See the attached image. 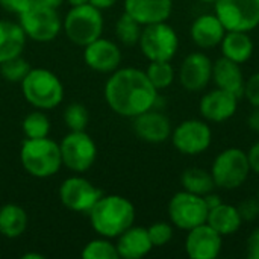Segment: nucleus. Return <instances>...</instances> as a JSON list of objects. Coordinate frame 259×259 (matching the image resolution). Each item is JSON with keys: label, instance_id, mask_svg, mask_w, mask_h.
<instances>
[{"label": "nucleus", "instance_id": "f257e3e1", "mask_svg": "<svg viewBox=\"0 0 259 259\" xmlns=\"http://www.w3.org/2000/svg\"><path fill=\"white\" fill-rule=\"evenodd\" d=\"M105 100L118 115L134 118L158 105V90L149 80L146 71L124 67L111 73L105 83Z\"/></svg>", "mask_w": 259, "mask_h": 259}, {"label": "nucleus", "instance_id": "f03ea898", "mask_svg": "<svg viewBox=\"0 0 259 259\" xmlns=\"http://www.w3.org/2000/svg\"><path fill=\"white\" fill-rule=\"evenodd\" d=\"M91 228L105 238H117L135 222L134 203L118 194H102L88 212Z\"/></svg>", "mask_w": 259, "mask_h": 259}, {"label": "nucleus", "instance_id": "7ed1b4c3", "mask_svg": "<svg viewBox=\"0 0 259 259\" xmlns=\"http://www.w3.org/2000/svg\"><path fill=\"white\" fill-rule=\"evenodd\" d=\"M20 162L36 179L52 178L62 167L59 144L49 137L26 138L20 149Z\"/></svg>", "mask_w": 259, "mask_h": 259}, {"label": "nucleus", "instance_id": "20e7f679", "mask_svg": "<svg viewBox=\"0 0 259 259\" xmlns=\"http://www.w3.org/2000/svg\"><path fill=\"white\" fill-rule=\"evenodd\" d=\"M21 93L35 109L50 111L64 100V85L61 79L47 68H30L21 80Z\"/></svg>", "mask_w": 259, "mask_h": 259}, {"label": "nucleus", "instance_id": "39448f33", "mask_svg": "<svg viewBox=\"0 0 259 259\" xmlns=\"http://www.w3.org/2000/svg\"><path fill=\"white\" fill-rule=\"evenodd\" d=\"M62 29L74 46L85 47L103 33L102 11L91 3L71 6L62 21Z\"/></svg>", "mask_w": 259, "mask_h": 259}, {"label": "nucleus", "instance_id": "423d86ee", "mask_svg": "<svg viewBox=\"0 0 259 259\" xmlns=\"http://www.w3.org/2000/svg\"><path fill=\"white\" fill-rule=\"evenodd\" d=\"M18 23L26 36L36 42L53 41L62 27L58 9L47 6L39 0L30 2V5L18 15Z\"/></svg>", "mask_w": 259, "mask_h": 259}, {"label": "nucleus", "instance_id": "0eeeda50", "mask_svg": "<svg viewBox=\"0 0 259 259\" xmlns=\"http://www.w3.org/2000/svg\"><path fill=\"white\" fill-rule=\"evenodd\" d=\"M247 153L238 147H229L217 155L212 162L211 175L217 188L235 190L241 187L250 173Z\"/></svg>", "mask_w": 259, "mask_h": 259}, {"label": "nucleus", "instance_id": "6e6552de", "mask_svg": "<svg viewBox=\"0 0 259 259\" xmlns=\"http://www.w3.org/2000/svg\"><path fill=\"white\" fill-rule=\"evenodd\" d=\"M138 46L149 61H171L179 49V36L167 21L153 23L143 26Z\"/></svg>", "mask_w": 259, "mask_h": 259}, {"label": "nucleus", "instance_id": "1a4fd4ad", "mask_svg": "<svg viewBox=\"0 0 259 259\" xmlns=\"http://www.w3.org/2000/svg\"><path fill=\"white\" fill-rule=\"evenodd\" d=\"M62 165L74 173L88 171L97 159V146L85 131H70L59 144Z\"/></svg>", "mask_w": 259, "mask_h": 259}, {"label": "nucleus", "instance_id": "9d476101", "mask_svg": "<svg viewBox=\"0 0 259 259\" xmlns=\"http://www.w3.org/2000/svg\"><path fill=\"white\" fill-rule=\"evenodd\" d=\"M214 14L226 30L252 32L259 26V0H217Z\"/></svg>", "mask_w": 259, "mask_h": 259}, {"label": "nucleus", "instance_id": "9b49d317", "mask_svg": "<svg viewBox=\"0 0 259 259\" xmlns=\"http://www.w3.org/2000/svg\"><path fill=\"white\" fill-rule=\"evenodd\" d=\"M208 212L209 209L203 196H197L185 190L176 193L168 202V217L171 225L187 232L206 223Z\"/></svg>", "mask_w": 259, "mask_h": 259}, {"label": "nucleus", "instance_id": "f8f14e48", "mask_svg": "<svg viewBox=\"0 0 259 259\" xmlns=\"http://www.w3.org/2000/svg\"><path fill=\"white\" fill-rule=\"evenodd\" d=\"M171 143L178 152L188 156H196L206 152L212 143V131L202 120H185L171 132Z\"/></svg>", "mask_w": 259, "mask_h": 259}, {"label": "nucleus", "instance_id": "ddd939ff", "mask_svg": "<svg viewBox=\"0 0 259 259\" xmlns=\"http://www.w3.org/2000/svg\"><path fill=\"white\" fill-rule=\"evenodd\" d=\"M102 191L82 176L67 178L59 187V200L61 203L79 214H88L96 202L102 197Z\"/></svg>", "mask_w": 259, "mask_h": 259}, {"label": "nucleus", "instance_id": "4468645a", "mask_svg": "<svg viewBox=\"0 0 259 259\" xmlns=\"http://www.w3.org/2000/svg\"><path fill=\"white\" fill-rule=\"evenodd\" d=\"M181 85L191 93L202 91L212 80V61L200 52H193L181 64L179 68Z\"/></svg>", "mask_w": 259, "mask_h": 259}, {"label": "nucleus", "instance_id": "2eb2a0df", "mask_svg": "<svg viewBox=\"0 0 259 259\" xmlns=\"http://www.w3.org/2000/svg\"><path fill=\"white\" fill-rule=\"evenodd\" d=\"M223 247V237L208 223L188 231L185 250L191 259H215Z\"/></svg>", "mask_w": 259, "mask_h": 259}, {"label": "nucleus", "instance_id": "dca6fc26", "mask_svg": "<svg viewBox=\"0 0 259 259\" xmlns=\"http://www.w3.org/2000/svg\"><path fill=\"white\" fill-rule=\"evenodd\" d=\"M132 120L134 132L141 141L150 144H161L171 137L173 129L168 117L155 108L134 117Z\"/></svg>", "mask_w": 259, "mask_h": 259}, {"label": "nucleus", "instance_id": "f3484780", "mask_svg": "<svg viewBox=\"0 0 259 259\" xmlns=\"http://www.w3.org/2000/svg\"><path fill=\"white\" fill-rule=\"evenodd\" d=\"M83 61L97 73H112L120 68L121 50L114 41L100 36L83 47Z\"/></svg>", "mask_w": 259, "mask_h": 259}, {"label": "nucleus", "instance_id": "a211bd4d", "mask_svg": "<svg viewBox=\"0 0 259 259\" xmlns=\"http://www.w3.org/2000/svg\"><path fill=\"white\" fill-rule=\"evenodd\" d=\"M238 108V97L222 88L208 91L199 105L203 118L212 123H223L234 117Z\"/></svg>", "mask_w": 259, "mask_h": 259}, {"label": "nucleus", "instance_id": "6ab92c4d", "mask_svg": "<svg viewBox=\"0 0 259 259\" xmlns=\"http://www.w3.org/2000/svg\"><path fill=\"white\" fill-rule=\"evenodd\" d=\"M173 11V0H124V12L140 24L167 21Z\"/></svg>", "mask_w": 259, "mask_h": 259}, {"label": "nucleus", "instance_id": "aec40b11", "mask_svg": "<svg viewBox=\"0 0 259 259\" xmlns=\"http://www.w3.org/2000/svg\"><path fill=\"white\" fill-rule=\"evenodd\" d=\"M115 247L118 252V258L141 259L150 253L153 244L150 241L147 228L132 225L129 229L117 237Z\"/></svg>", "mask_w": 259, "mask_h": 259}, {"label": "nucleus", "instance_id": "412c9836", "mask_svg": "<svg viewBox=\"0 0 259 259\" xmlns=\"http://www.w3.org/2000/svg\"><path fill=\"white\" fill-rule=\"evenodd\" d=\"M191 38L200 49H212L220 46L226 29L215 14H202L191 24Z\"/></svg>", "mask_w": 259, "mask_h": 259}, {"label": "nucleus", "instance_id": "4be33fe9", "mask_svg": "<svg viewBox=\"0 0 259 259\" xmlns=\"http://www.w3.org/2000/svg\"><path fill=\"white\" fill-rule=\"evenodd\" d=\"M212 80L217 88L235 94L238 99L244 94L246 79L240 64L222 56L212 64Z\"/></svg>", "mask_w": 259, "mask_h": 259}, {"label": "nucleus", "instance_id": "5701e85b", "mask_svg": "<svg viewBox=\"0 0 259 259\" xmlns=\"http://www.w3.org/2000/svg\"><path fill=\"white\" fill-rule=\"evenodd\" d=\"M26 33L20 23L0 20V64L20 56L26 47Z\"/></svg>", "mask_w": 259, "mask_h": 259}, {"label": "nucleus", "instance_id": "b1692460", "mask_svg": "<svg viewBox=\"0 0 259 259\" xmlns=\"http://www.w3.org/2000/svg\"><path fill=\"white\" fill-rule=\"evenodd\" d=\"M220 47H222L223 56L237 64L247 62L253 55V41L249 32L226 30L220 42Z\"/></svg>", "mask_w": 259, "mask_h": 259}, {"label": "nucleus", "instance_id": "393cba45", "mask_svg": "<svg viewBox=\"0 0 259 259\" xmlns=\"http://www.w3.org/2000/svg\"><path fill=\"white\" fill-rule=\"evenodd\" d=\"M206 223L217 231L222 237L232 235L240 231L243 219L238 212V208L228 203H220L219 206L209 209Z\"/></svg>", "mask_w": 259, "mask_h": 259}, {"label": "nucleus", "instance_id": "a878e982", "mask_svg": "<svg viewBox=\"0 0 259 259\" xmlns=\"http://www.w3.org/2000/svg\"><path fill=\"white\" fill-rule=\"evenodd\" d=\"M27 214L24 208L15 203H6L0 208V235L5 238H18L27 229Z\"/></svg>", "mask_w": 259, "mask_h": 259}, {"label": "nucleus", "instance_id": "bb28decb", "mask_svg": "<svg viewBox=\"0 0 259 259\" xmlns=\"http://www.w3.org/2000/svg\"><path fill=\"white\" fill-rule=\"evenodd\" d=\"M181 184L185 191L197 194V196H205L208 193H212L217 188L211 171H206L199 167L187 168L181 176Z\"/></svg>", "mask_w": 259, "mask_h": 259}, {"label": "nucleus", "instance_id": "cd10ccee", "mask_svg": "<svg viewBox=\"0 0 259 259\" xmlns=\"http://www.w3.org/2000/svg\"><path fill=\"white\" fill-rule=\"evenodd\" d=\"M50 118L49 115L41 111V109H35L32 112H29L23 123H21V129L26 138H44L49 137L50 134Z\"/></svg>", "mask_w": 259, "mask_h": 259}, {"label": "nucleus", "instance_id": "c85d7f7f", "mask_svg": "<svg viewBox=\"0 0 259 259\" xmlns=\"http://www.w3.org/2000/svg\"><path fill=\"white\" fill-rule=\"evenodd\" d=\"M143 32V24H140L129 14L123 12L115 23V36L124 46H137Z\"/></svg>", "mask_w": 259, "mask_h": 259}, {"label": "nucleus", "instance_id": "c756f323", "mask_svg": "<svg viewBox=\"0 0 259 259\" xmlns=\"http://www.w3.org/2000/svg\"><path fill=\"white\" fill-rule=\"evenodd\" d=\"M146 74L158 91L168 88L175 80V68L170 61H150Z\"/></svg>", "mask_w": 259, "mask_h": 259}, {"label": "nucleus", "instance_id": "7c9ffc66", "mask_svg": "<svg viewBox=\"0 0 259 259\" xmlns=\"http://www.w3.org/2000/svg\"><path fill=\"white\" fill-rule=\"evenodd\" d=\"M80 256L83 259H118V252L115 244L109 241V238H96L87 243L82 249Z\"/></svg>", "mask_w": 259, "mask_h": 259}, {"label": "nucleus", "instance_id": "2f4dec72", "mask_svg": "<svg viewBox=\"0 0 259 259\" xmlns=\"http://www.w3.org/2000/svg\"><path fill=\"white\" fill-rule=\"evenodd\" d=\"M30 71V64L20 56L11 58L5 62L0 64V74L3 76L5 80L14 82V83H21V80L26 77V74Z\"/></svg>", "mask_w": 259, "mask_h": 259}, {"label": "nucleus", "instance_id": "473e14b6", "mask_svg": "<svg viewBox=\"0 0 259 259\" xmlns=\"http://www.w3.org/2000/svg\"><path fill=\"white\" fill-rule=\"evenodd\" d=\"M64 121L70 131H85L90 121L88 109L82 103H70L64 111Z\"/></svg>", "mask_w": 259, "mask_h": 259}, {"label": "nucleus", "instance_id": "72a5a7b5", "mask_svg": "<svg viewBox=\"0 0 259 259\" xmlns=\"http://www.w3.org/2000/svg\"><path fill=\"white\" fill-rule=\"evenodd\" d=\"M147 232H149V237H150L153 247H161V246H165L167 243L171 241L173 225H170L167 222H156L147 228Z\"/></svg>", "mask_w": 259, "mask_h": 259}, {"label": "nucleus", "instance_id": "f704fd0d", "mask_svg": "<svg viewBox=\"0 0 259 259\" xmlns=\"http://www.w3.org/2000/svg\"><path fill=\"white\" fill-rule=\"evenodd\" d=\"M253 108H259V71L252 74L244 85V94H243Z\"/></svg>", "mask_w": 259, "mask_h": 259}, {"label": "nucleus", "instance_id": "c9c22d12", "mask_svg": "<svg viewBox=\"0 0 259 259\" xmlns=\"http://www.w3.org/2000/svg\"><path fill=\"white\" fill-rule=\"evenodd\" d=\"M238 208V212H240V215H241V219H243V222L244 220H255L256 217L259 215V200L258 199H255V200H246V202H243L240 206H237Z\"/></svg>", "mask_w": 259, "mask_h": 259}, {"label": "nucleus", "instance_id": "e433bc0d", "mask_svg": "<svg viewBox=\"0 0 259 259\" xmlns=\"http://www.w3.org/2000/svg\"><path fill=\"white\" fill-rule=\"evenodd\" d=\"M32 0H0V6L15 15H20L29 5Z\"/></svg>", "mask_w": 259, "mask_h": 259}, {"label": "nucleus", "instance_id": "4c0bfd02", "mask_svg": "<svg viewBox=\"0 0 259 259\" xmlns=\"http://www.w3.org/2000/svg\"><path fill=\"white\" fill-rule=\"evenodd\" d=\"M247 258L259 259V228L253 229L247 238Z\"/></svg>", "mask_w": 259, "mask_h": 259}, {"label": "nucleus", "instance_id": "58836bf2", "mask_svg": "<svg viewBox=\"0 0 259 259\" xmlns=\"http://www.w3.org/2000/svg\"><path fill=\"white\" fill-rule=\"evenodd\" d=\"M247 158H249V164H250V170L259 175V141H256L250 150L247 152Z\"/></svg>", "mask_w": 259, "mask_h": 259}, {"label": "nucleus", "instance_id": "ea45409f", "mask_svg": "<svg viewBox=\"0 0 259 259\" xmlns=\"http://www.w3.org/2000/svg\"><path fill=\"white\" fill-rule=\"evenodd\" d=\"M203 199H205V203H206L208 209H212V208L219 206L220 203H223V202H222V199H220V196H219V194H215L214 191H212V193L205 194V196H203Z\"/></svg>", "mask_w": 259, "mask_h": 259}, {"label": "nucleus", "instance_id": "a19ab883", "mask_svg": "<svg viewBox=\"0 0 259 259\" xmlns=\"http://www.w3.org/2000/svg\"><path fill=\"white\" fill-rule=\"evenodd\" d=\"M247 124H249V127H250L253 132H258L259 134V108H255L253 112L249 115Z\"/></svg>", "mask_w": 259, "mask_h": 259}, {"label": "nucleus", "instance_id": "79ce46f5", "mask_svg": "<svg viewBox=\"0 0 259 259\" xmlns=\"http://www.w3.org/2000/svg\"><path fill=\"white\" fill-rule=\"evenodd\" d=\"M90 3H91L93 6L99 8L100 11H103V9L112 8V6L117 3V0H90Z\"/></svg>", "mask_w": 259, "mask_h": 259}, {"label": "nucleus", "instance_id": "37998d69", "mask_svg": "<svg viewBox=\"0 0 259 259\" xmlns=\"http://www.w3.org/2000/svg\"><path fill=\"white\" fill-rule=\"evenodd\" d=\"M39 2H42L44 5L52 6V8H55V9H58V8L64 3V0H39Z\"/></svg>", "mask_w": 259, "mask_h": 259}, {"label": "nucleus", "instance_id": "c03bdc74", "mask_svg": "<svg viewBox=\"0 0 259 259\" xmlns=\"http://www.w3.org/2000/svg\"><path fill=\"white\" fill-rule=\"evenodd\" d=\"M23 259H44V255H41V253H35V252H30V253H24Z\"/></svg>", "mask_w": 259, "mask_h": 259}, {"label": "nucleus", "instance_id": "a18cd8bd", "mask_svg": "<svg viewBox=\"0 0 259 259\" xmlns=\"http://www.w3.org/2000/svg\"><path fill=\"white\" fill-rule=\"evenodd\" d=\"M70 6H79V5H85L90 3V0H65Z\"/></svg>", "mask_w": 259, "mask_h": 259}, {"label": "nucleus", "instance_id": "49530a36", "mask_svg": "<svg viewBox=\"0 0 259 259\" xmlns=\"http://www.w3.org/2000/svg\"><path fill=\"white\" fill-rule=\"evenodd\" d=\"M200 2H203V3H215L217 0H200Z\"/></svg>", "mask_w": 259, "mask_h": 259}, {"label": "nucleus", "instance_id": "de8ad7c7", "mask_svg": "<svg viewBox=\"0 0 259 259\" xmlns=\"http://www.w3.org/2000/svg\"><path fill=\"white\" fill-rule=\"evenodd\" d=\"M256 199H258V200H259V190H258V197H256Z\"/></svg>", "mask_w": 259, "mask_h": 259}]
</instances>
